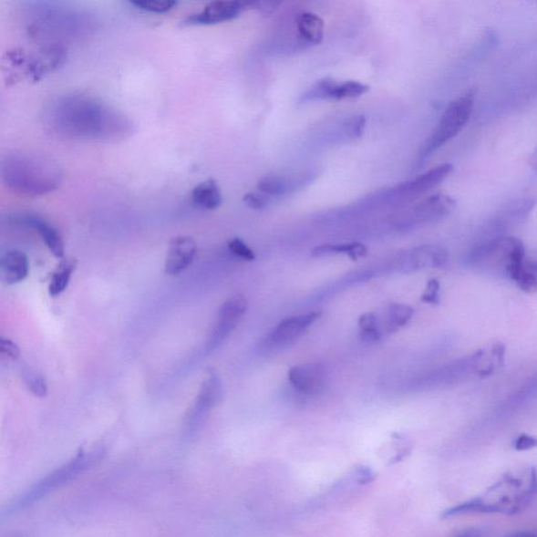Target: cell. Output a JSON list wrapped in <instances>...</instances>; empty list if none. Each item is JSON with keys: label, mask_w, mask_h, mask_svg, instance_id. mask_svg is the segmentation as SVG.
Here are the masks:
<instances>
[{"label": "cell", "mask_w": 537, "mask_h": 537, "mask_svg": "<svg viewBox=\"0 0 537 537\" xmlns=\"http://www.w3.org/2000/svg\"><path fill=\"white\" fill-rule=\"evenodd\" d=\"M45 124L60 138L115 140L130 131V122L106 102L87 95L60 97L46 109Z\"/></svg>", "instance_id": "1"}, {"label": "cell", "mask_w": 537, "mask_h": 537, "mask_svg": "<svg viewBox=\"0 0 537 537\" xmlns=\"http://www.w3.org/2000/svg\"><path fill=\"white\" fill-rule=\"evenodd\" d=\"M535 491L534 469L508 472L483 497L474 498L448 509L442 513V518L470 513H518L532 503Z\"/></svg>", "instance_id": "2"}, {"label": "cell", "mask_w": 537, "mask_h": 537, "mask_svg": "<svg viewBox=\"0 0 537 537\" xmlns=\"http://www.w3.org/2000/svg\"><path fill=\"white\" fill-rule=\"evenodd\" d=\"M62 172L52 160L29 152L8 153L0 160V181L14 192L37 197L60 186Z\"/></svg>", "instance_id": "3"}, {"label": "cell", "mask_w": 537, "mask_h": 537, "mask_svg": "<svg viewBox=\"0 0 537 537\" xmlns=\"http://www.w3.org/2000/svg\"><path fill=\"white\" fill-rule=\"evenodd\" d=\"M474 107V93L469 92L452 101L445 109L437 128L425 141L420 152V162L449 143L470 121Z\"/></svg>", "instance_id": "4"}, {"label": "cell", "mask_w": 537, "mask_h": 537, "mask_svg": "<svg viewBox=\"0 0 537 537\" xmlns=\"http://www.w3.org/2000/svg\"><path fill=\"white\" fill-rule=\"evenodd\" d=\"M526 256L522 243L515 237H500L480 246L471 255V263L477 266L504 267Z\"/></svg>", "instance_id": "5"}, {"label": "cell", "mask_w": 537, "mask_h": 537, "mask_svg": "<svg viewBox=\"0 0 537 537\" xmlns=\"http://www.w3.org/2000/svg\"><path fill=\"white\" fill-rule=\"evenodd\" d=\"M320 312H310L288 317L278 324L261 343L263 351H276L287 347L310 329L320 318Z\"/></svg>", "instance_id": "6"}, {"label": "cell", "mask_w": 537, "mask_h": 537, "mask_svg": "<svg viewBox=\"0 0 537 537\" xmlns=\"http://www.w3.org/2000/svg\"><path fill=\"white\" fill-rule=\"evenodd\" d=\"M222 399V383L215 369L208 372L207 378L201 385L197 400L188 414L185 421V432L187 436L194 434L205 417L211 413L213 408Z\"/></svg>", "instance_id": "7"}, {"label": "cell", "mask_w": 537, "mask_h": 537, "mask_svg": "<svg viewBox=\"0 0 537 537\" xmlns=\"http://www.w3.org/2000/svg\"><path fill=\"white\" fill-rule=\"evenodd\" d=\"M248 310V302L245 297L237 295L230 298L221 306L218 319H216L213 330L209 336L206 350L212 353L225 343V340L232 335L235 327Z\"/></svg>", "instance_id": "8"}, {"label": "cell", "mask_w": 537, "mask_h": 537, "mask_svg": "<svg viewBox=\"0 0 537 537\" xmlns=\"http://www.w3.org/2000/svg\"><path fill=\"white\" fill-rule=\"evenodd\" d=\"M369 87L359 81H335L333 79L319 80L313 85L301 98L302 103L316 100L341 101L355 99L368 92Z\"/></svg>", "instance_id": "9"}, {"label": "cell", "mask_w": 537, "mask_h": 537, "mask_svg": "<svg viewBox=\"0 0 537 537\" xmlns=\"http://www.w3.org/2000/svg\"><path fill=\"white\" fill-rule=\"evenodd\" d=\"M453 166L449 163L438 165L415 180L408 181L393 188L392 195L400 200H413L429 192L449 176Z\"/></svg>", "instance_id": "10"}, {"label": "cell", "mask_w": 537, "mask_h": 537, "mask_svg": "<svg viewBox=\"0 0 537 537\" xmlns=\"http://www.w3.org/2000/svg\"><path fill=\"white\" fill-rule=\"evenodd\" d=\"M247 9V2H232V0H219L204 6L200 13L193 14L184 20V25L213 26L230 22L241 15Z\"/></svg>", "instance_id": "11"}, {"label": "cell", "mask_w": 537, "mask_h": 537, "mask_svg": "<svg viewBox=\"0 0 537 537\" xmlns=\"http://www.w3.org/2000/svg\"><path fill=\"white\" fill-rule=\"evenodd\" d=\"M288 378L297 392L311 397L324 393L327 382L325 369L319 365L293 367L289 371Z\"/></svg>", "instance_id": "12"}, {"label": "cell", "mask_w": 537, "mask_h": 537, "mask_svg": "<svg viewBox=\"0 0 537 537\" xmlns=\"http://www.w3.org/2000/svg\"><path fill=\"white\" fill-rule=\"evenodd\" d=\"M448 261V251L443 248L421 246L404 253L399 258V266L403 272H413L424 268L442 267Z\"/></svg>", "instance_id": "13"}, {"label": "cell", "mask_w": 537, "mask_h": 537, "mask_svg": "<svg viewBox=\"0 0 537 537\" xmlns=\"http://www.w3.org/2000/svg\"><path fill=\"white\" fill-rule=\"evenodd\" d=\"M198 253L197 243L191 236L174 237L170 243L165 262V274L179 275L193 263Z\"/></svg>", "instance_id": "14"}, {"label": "cell", "mask_w": 537, "mask_h": 537, "mask_svg": "<svg viewBox=\"0 0 537 537\" xmlns=\"http://www.w3.org/2000/svg\"><path fill=\"white\" fill-rule=\"evenodd\" d=\"M16 221L19 224L35 230L41 239H43L48 250H50L56 257H65L66 249L64 240H62L57 229L53 227L50 222L33 214L20 215Z\"/></svg>", "instance_id": "15"}, {"label": "cell", "mask_w": 537, "mask_h": 537, "mask_svg": "<svg viewBox=\"0 0 537 537\" xmlns=\"http://www.w3.org/2000/svg\"><path fill=\"white\" fill-rule=\"evenodd\" d=\"M30 272L29 258L19 250L0 256V283L16 284L26 280Z\"/></svg>", "instance_id": "16"}, {"label": "cell", "mask_w": 537, "mask_h": 537, "mask_svg": "<svg viewBox=\"0 0 537 537\" xmlns=\"http://www.w3.org/2000/svg\"><path fill=\"white\" fill-rule=\"evenodd\" d=\"M414 316V309L410 305L395 304L387 305L381 314H376L377 325L381 336L393 334L406 326Z\"/></svg>", "instance_id": "17"}, {"label": "cell", "mask_w": 537, "mask_h": 537, "mask_svg": "<svg viewBox=\"0 0 537 537\" xmlns=\"http://www.w3.org/2000/svg\"><path fill=\"white\" fill-rule=\"evenodd\" d=\"M455 207V201L444 194L431 195L421 201L411 212L417 222H429L443 218Z\"/></svg>", "instance_id": "18"}, {"label": "cell", "mask_w": 537, "mask_h": 537, "mask_svg": "<svg viewBox=\"0 0 537 537\" xmlns=\"http://www.w3.org/2000/svg\"><path fill=\"white\" fill-rule=\"evenodd\" d=\"M299 38L306 46H316L322 43L325 35V22L317 14L304 12L296 17Z\"/></svg>", "instance_id": "19"}, {"label": "cell", "mask_w": 537, "mask_h": 537, "mask_svg": "<svg viewBox=\"0 0 537 537\" xmlns=\"http://www.w3.org/2000/svg\"><path fill=\"white\" fill-rule=\"evenodd\" d=\"M89 462L90 460L85 455V453H80L73 462L69 463L57 472L53 473L50 478L46 479L43 483L35 488V491L27 495L26 501H33L37 497H41V495L52 490L55 486L66 482L68 478L73 477L76 472L80 471L83 467Z\"/></svg>", "instance_id": "20"}, {"label": "cell", "mask_w": 537, "mask_h": 537, "mask_svg": "<svg viewBox=\"0 0 537 537\" xmlns=\"http://www.w3.org/2000/svg\"><path fill=\"white\" fill-rule=\"evenodd\" d=\"M298 184L297 181L287 178L284 174L272 172L258 181L257 190L271 201V199H281L284 195L294 191Z\"/></svg>", "instance_id": "21"}, {"label": "cell", "mask_w": 537, "mask_h": 537, "mask_svg": "<svg viewBox=\"0 0 537 537\" xmlns=\"http://www.w3.org/2000/svg\"><path fill=\"white\" fill-rule=\"evenodd\" d=\"M506 274L521 290L527 293L535 292L537 284L535 263L529 261L526 256L509 264Z\"/></svg>", "instance_id": "22"}, {"label": "cell", "mask_w": 537, "mask_h": 537, "mask_svg": "<svg viewBox=\"0 0 537 537\" xmlns=\"http://www.w3.org/2000/svg\"><path fill=\"white\" fill-rule=\"evenodd\" d=\"M191 200L195 206L205 211H215L222 203V191L218 182L208 179L193 188Z\"/></svg>", "instance_id": "23"}, {"label": "cell", "mask_w": 537, "mask_h": 537, "mask_svg": "<svg viewBox=\"0 0 537 537\" xmlns=\"http://www.w3.org/2000/svg\"><path fill=\"white\" fill-rule=\"evenodd\" d=\"M367 253V248L361 243H326V245L318 246L313 250L312 255L315 257L346 254L352 260H358Z\"/></svg>", "instance_id": "24"}, {"label": "cell", "mask_w": 537, "mask_h": 537, "mask_svg": "<svg viewBox=\"0 0 537 537\" xmlns=\"http://www.w3.org/2000/svg\"><path fill=\"white\" fill-rule=\"evenodd\" d=\"M76 267L77 262L73 258H68V260L60 263L57 269L54 271L50 285H48V292H50L51 296L57 297L67 290Z\"/></svg>", "instance_id": "25"}, {"label": "cell", "mask_w": 537, "mask_h": 537, "mask_svg": "<svg viewBox=\"0 0 537 537\" xmlns=\"http://www.w3.org/2000/svg\"><path fill=\"white\" fill-rule=\"evenodd\" d=\"M358 327L361 338L368 343H377L382 339L377 325L376 313L362 314L358 320Z\"/></svg>", "instance_id": "26"}, {"label": "cell", "mask_w": 537, "mask_h": 537, "mask_svg": "<svg viewBox=\"0 0 537 537\" xmlns=\"http://www.w3.org/2000/svg\"><path fill=\"white\" fill-rule=\"evenodd\" d=\"M22 376L25 385L33 395L38 398H45L47 395L48 388L43 375L37 373L33 368L24 367Z\"/></svg>", "instance_id": "27"}, {"label": "cell", "mask_w": 537, "mask_h": 537, "mask_svg": "<svg viewBox=\"0 0 537 537\" xmlns=\"http://www.w3.org/2000/svg\"><path fill=\"white\" fill-rule=\"evenodd\" d=\"M129 4L136 6L138 10L156 14L170 12L178 5L174 0H135Z\"/></svg>", "instance_id": "28"}, {"label": "cell", "mask_w": 537, "mask_h": 537, "mask_svg": "<svg viewBox=\"0 0 537 537\" xmlns=\"http://www.w3.org/2000/svg\"><path fill=\"white\" fill-rule=\"evenodd\" d=\"M229 250L237 257L243 258V260L251 262L254 261L256 256L247 243L241 239H233L228 243Z\"/></svg>", "instance_id": "29"}, {"label": "cell", "mask_w": 537, "mask_h": 537, "mask_svg": "<svg viewBox=\"0 0 537 537\" xmlns=\"http://www.w3.org/2000/svg\"><path fill=\"white\" fill-rule=\"evenodd\" d=\"M20 356V348L12 340L0 337V360H16Z\"/></svg>", "instance_id": "30"}, {"label": "cell", "mask_w": 537, "mask_h": 537, "mask_svg": "<svg viewBox=\"0 0 537 537\" xmlns=\"http://www.w3.org/2000/svg\"><path fill=\"white\" fill-rule=\"evenodd\" d=\"M421 299L425 304L438 305L440 301V283L438 280L429 281Z\"/></svg>", "instance_id": "31"}, {"label": "cell", "mask_w": 537, "mask_h": 537, "mask_svg": "<svg viewBox=\"0 0 537 537\" xmlns=\"http://www.w3.org/2000/svg\"><path fill=\"white\" fill-rule=\"evenodd\" d=\"M245 204L253 211H263L270 204V201L260 192H248L243 197Z\"/></svg>", "instance_id": "32"}, {"label": "cell", "mask_w": 537, "mask_h": 537, "mask_svg": "<svg viewBox=\"0 0 537 537\" xmlns=\"http://www.w3.org/2000/svg\"><path fill=\"white\" fill-rule=\"evenodd\" d=\"M535 439L528 435H521L514 441V449L519 451L532 449L535 448Z\"/></svg>", "instance_id": "33"}, {"label": "cell", "mask_w": 537, "mask_h": 537, "mask_svg": "<svg viewBox=\"0 0 537 537\" xmlns=\"http://www.w3.org/2000/svg\"><path fill=\"white\" fill-rule=\"evenodd\" d=\"M280 5V3L274 2H247V6H253L262 12H274Z\"/></svg>", "instance_id": "34"}, {"label": "cell", "mask_w": 537, "mask_h": 537, "mask_svg": "<svg viewBox=\"0 0 537 537\" xmlns=\"http://www.w3.org/2000/svg\"><path fill=\"white\" fill-rule=\"evenodd\" d=\"M455 537H485V535L482 532H480V530L470 529L466 530V532L458 534Z\"/></svg>", "instance_id": "35"}, {"label": "cell", "mask_w": 537, "mask_h": 537, "mask_svg": "<svg viewBox=\"0 0 537 537\" xmlns=\"http://www.w3.org/2000/svg\"><path fill=\"white\" fill-rule=\"evenodd\" d=\"M505 537H537L534 532H519L509 534Z\"/></svg>", "instance_id": "36"}]
</instances>
